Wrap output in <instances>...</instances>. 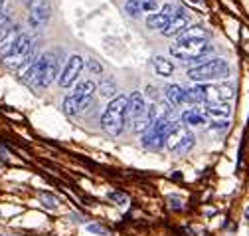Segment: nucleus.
<instances>
[{
  "label": "nucleus",
  "instance_id": "f257e3e1",
  "mask_svg": "<svg viewBox=\"0 0 249 236\" xmlns=\"http://www.w3.org/2000/svg\"><path fill=\"white\" fill-rule=\"evenodd\" d=\"M61 70V52L52 50L36 58V62L30 66L20 78L36 87H48L53 81H57Z\"/></svg>",
  "mask_w": 249,
  "mask_h": 236
},
{
  "label": "nucleus",
  "instance_id": "f03ea898",
  "mask_svg": "<svg viewBox=\"0 0 249 236\" xmlns=\"http://www.w3.org/2000/svg\"><path fill=\"white\" fill-rule=\"evenodd\" d=\"M129 123V96L119 94L107 103L105 111L101 113V127L107 135L119 137Z\"/></svg>",
  "mask_w": 249,
  "mask_h": 236
},
{
  "label": "nucleus",
  "instance_id": "7ed1b4c3",
  "mask_svg": "<svg viewBox=\"0 0 249 236\" xmlns=\"http://www.w3.org/2000/svg\"><path fill=\"white\" fill-rule=\"evenodd\" d=\"M186 76L196 83L226 81L231 76V66L228 60H224V58H210V60H204L202 64H198L194 68H188Z\"/></svg>",
  "mask_w": 249,
  "mask_h": 236
},
{
  "label": "nucleus",
  "instance_id": "20e7f679",
  "mask_svg": "<svg viewBox=\"0 0 249 236\" xmlns=\"http://www.w3.org/2000/svg\"><path fill=\"white\" fill-rule=\"evenodd\" d=\"M95 92H97V83L93 81V79H81V81H77L71 87V92L64 98V111L70 117H75V115L83 113L91 105Z\"/></svg>",
  "mask_w": 249,
  "mask_h": 236
},
{
  "label": "nucleus",
  "instance_id": "39448f33",
  "mask_svg": "<svg viewBox=\"0 0 249 236\" xmlns=\"http://www.w3.org/2000/svg\"><path fill=\"white\" fill-rule=\"evenodd\" d=\"M170 56L180 62H202L213 52V46L208 40H176L168 48Z\"/></svg>",
  "mask_w": 249,
  "mask_h": 236
},
{
  "label": "nucleus",
  "instance_id": "423d86ee",
  "mask_svg": "<svg viewBox=\"0 0 249 236\" xmlns=\"http://www.w3.org/2000/svg\"><path fill=\"white\" fill-rule=\"evenodd\" d=\"M192 94L196 101L204 103H230L235 98V85L230 81H220V83H198L192 87Z\"/></svg>",
  "mask_w": 249,
  "mask_h": 236
},
{
  "label": "nucleus",
  "instance_id": "0eeeda50",
  "mask_svg": "<svg viewBox=\"0 0 249 236\" xmlns=\"http://www.w3.org/2000/svg\"><path fill=\"white\" fill-rule=\"evenodd\" d=\"M174 119L172 117H162V119H157L144 133H142V147L150 151H160L166 145V137L174 127Z\"/></svg>",
  "mask_w": 249,
  "mask_h": 236
},
{
  "label": "nucleus",
  "instance_id": "6e6552de",
  "mask_svg": "<svg viewBox=\"0 0 249 236\" xmlns=\"http://www.w3.org/2000/svg\"><path fill=\"white\" fill-rule=\"evenodd\" d=\"M196 145V135L194 131L184 125V123H174L172 131L166 137V147L174 155H188Z\"/></svg>",
  "mask_w": 249,
  "mask_h": 236
},
{
  "label": "nucleus",
  "instance_id": "1a4fd4ad",
  "mask_svg": "<svg viewBox=\"0 0 249 236\" xmlns=\"http://www.w3.org/2000/svg\"><path fill=\"white\" fill-rule=\"evenodd\" d=\"M32 50H34L32 38H30L28 34H20V38H18L16 44H14V48L2 58V64H4L6 68H10V70L20 68V66L26 62V58L32 54Z\"/></svg>",
  "mask_w": 249,
  "mask_h": 236
},
{
  "label": "nucleus",
  "instance_id": "9d476101",
  "mask_svg": "<svg viewBox=\"0 0 249 236\" xmlns=\"http://www.w3.org/2000/svg\"><path fill=\"white\" fill-rule=\"evenodd\" d=\"M83 68H85V60H83V58H81L79 54H71V56L68 58L64 70H61L59 78H57L59 87H66V90H68V87H73V85L77 83V79H79Z\"/></svg>",
  "mask_w": 249,
  "mask_h": 236
},
{
  "label": "nucleus",
  "instance_id": "9b49d317",
  "mask_svg": "<svg viewBox=\"0 0 249 236\" xmlns=\"http://www.w3.org/2000/svg\"><path fill=\"white\" fill-rule=\"evenodd\" d=\"M26 4H28V22L34 28L44 26L52 18L50 0H26Z\"/></svg>",
  "mask_w": 249,
  "mask_h": 236
},
{
  "label": "nucleus",
  "instance_id": "f8f14e48",
  "mask_svg": "<svg viewBox=\"0 0 249 236\" xmlns=\"http://www.w3.org/2000/svg\"><path fill=\"white\" fill-rule=\"evenodd\" d=\"M174 10H176V8H174L172 4H164L162 8L150 12V14L146 16V20H144L146 28H148V30H154V32H162L164 28L168 26V22H170Z\"/></svg>",
  "mask_w": 249,
  "mask_h": 236
},
{
  "label": "nucleus",
  "instance_id": "ddd939ff",
  "mask_svg": "<svg viewBox=\"0 0 249 236\" xmlns=\"http://www.w3.org/2000/svg\"><path fill=\"white\" fill-rule=\"evenodd\" d=\"M190 22H192V18H190V14L186 12L184 8H176L174 10V14H172V18H170V22H168V26L162 30V36H166V38H172V36H180L186 28L190 26Z\"/></svg>",
  "mask_w": 249,
  "mask_h": 236
},
{
  "label": "nucleus",
  "instance_id": "4468645a",
  "mask_svg": "<svg viewBox=\"0 0 249 236\" xmlns=\"http://www.w3.org/2000/svg\"><path fill=\"white\" fill-rule=\"evenodd\" d=\"M164 96H166V101L170 105H186V103H198L192 90H186V87L178 85V83H172V85H166L164 87Z\"/></svg>",
  "mask_w": 249,
  "mask_h": 236
},
{
  "label": "nucleus",
  "instance_id": "2eb2a0df",
  "mask_svg": "<svg viewBox=\"0 0 249 236\" xmlns=\"http://www.w3.org/2000/svg\"><path fill=\"white\" fill-rule=\"evenodd\" d=\"M146 99L142 92H131L129 94V121H137L146 113Z\"/></svg>",
  "mask_w": 249,
  "mask_h": 236
},
{
  "label": "nucleus",
  "instance_id": "dca6fc26",
  "mask_svg": "<svg viewBox=\"0 0 249 236\" xmlns=\"http://www.w3.org/2000/svg\"><path fill=\"white\" fill-rule=\"evenodd\" d=\"M180 123L184 125H206V115L202 111V107H188L180 113Z\"/></svg>",
  "mask_w": 249,
  "mask_h": 236
},
{
  "label": "nucleus",
  "instance_id": "f3484780",
  "mask_svg": "<svg viewBox=\"0 0 249 236\" xmlns=\"http://www.w3.org/2000/svg\"><path fill=\"white\" fill-rule=\"evenodd\" d=\"M206 117H215V119H228L231 115V105L230 103H204L202 107Z\"/></svg>",
  "mask_w": 249,
  "mask_h": 236
},
{
  "label": "nucleus",
  "instance_id": "a211bd4d",
  "mask_svg": "<svg viewBox=\"0 0 249 236\" xmlns=\"http://www.w3.org/2000/svg\"><path fill=\"white\" fill-rule=\"evenodd\" d=\"M20 28L18 26H12L10 28V30L2 36V38H0V58H4L12 48H14V44H16V40L20 38Z\"/></svg>",
  "mask_w": 249,
  "mask_h": 236
},
{
  "label": "nucleus",
  "instance_id": "6ab92c4d",
  "mask_svg": "<svg viewBox=\"0 0 249 236\" xmlns=\"http://www.w3.org/2000/svg\"><path fill=\"white\" fill-rule=\"evenodd\" d=\"M210 38V32L206 30L204 26L200 24H194V26H188L186 30L178 36V40H208Z\"/></svg>",
  "mask_w": 249,
  "mask_h": 236
},
{
  "label": "nucleus",
  "instance_id": "aec40b11",
  "mask_svg": "<svg viewBox=\"0 0 249 236\" xmlns=\"http://www.w3.org/2000/svg\"><path fill=\"white\" fill-rule=\"evenodd\" d=\"M97 92L101 94V96H105L107 99L111 98H117L119 94H117V81H115V78H103L101 81H99V85H97Z\"/></svg>",
  "mask_w": 249,
  "mask_h": 236
},
{
  "label": "nucleus",
  "instance_id": "412c9836",
  "mask_svg": "<svg viewBox=\"0 0 249 236\" xmlns=\"http://www.w3.org/2000/svg\"><path fill=\"white\" fill-rule=\"evenodd\" d=\"M152 66H154V70H157V74L162 76V78H168V76H172V72H174V64H172L170 60H166L164 56H157V58H154Z\"/></svg>",
  "mask_w": 249,
  "mask_h": 236
},
{
  "label": "nucleus",
  "instance_id": "4be33fe9",
  "mask_svg": "<svg viewBox=\"0 0 249 236\" xmlns=\"http://www.w3.org/2000/svg\"><path fill=\"white\" fill-rule=\"evenodd\" d=\"M146 0H124V12H127L131 18H137L142 12V4Z\"/></svg>",
  "mask_w": 249,
  "mask_h": 236
},
{
  "label": "nucleus",
  "instance_id": "5701e85b",
  "mask_svg": "<svg viewBox=\"0 0 249 236\" xmlns=\"http://www.w3.org/2000/svg\"><path fill=\"white\" fill-rule=\"evenodd\" d=\"M85 228H87V232L95 234V236H109V228L103 226V224H99V222H91V224H87Z\"/></svg>",
  "mask_w": 249,
  "mask_h": 236
},
{
  "label": "nucleus",
  "instance_id": "b1692460",
  "mask_svg": "<svg viewBox=\"0 0 249 236\" xmlns=\"http://www.w3.org/2000/svg\"><path fill=\"white\" fill-rule=\"evenodd\" d=\"M40 202H42L44 206H48V209H52V211L57 209V204H59L57 198H55L52 193H40Z\"/></svg>",
  "mask_w": 249,
  "mask_h": 236
},
{
  "label": "nucleus",
  "instance_id": "393cba45",
  "mask_svg": "<svg viewBox=\"0 0 249 236\" xmlns=\"http://www.w3.org/2000/svg\"><path fill=\"white\" fill-rule=\"evenodd\" d=\"M85 68H87L91 74H95V76H99V74L103 72V66L99 64V60H95V58H89V60L85 62Z\"/></svg>",
  "mask_w": 249,
  "mask_h": 236
},
{
  "label": "nucleus",
  "instance_id": "a878e982",
  "mask_svg": "<svg viewBox=\"0 0 249 236\" xmlns=\"http://www.w3.org/2000/svg\"><path fill=\"white\" fill-rule=\"evenodd\" d=\"M206 125H208L210 131H226V129L230 127V123H228L226 119H215V121H210V123H206Z\"/></svg>",
  "mask_w": 249,
  "mask_h": 236
},
{
  "label": "nucleus",
  "instance_id": "bb28decb",
  "mask_svg": "<svg viewBox=\"0 0 249 236\" xmlns=\"http://www.w3.org/2000/svg\"><path fill=\"white\" fill-rule=\"evenodd\" d=\"M10 28H12V22H10V18H8V16H4L2 20H0V38H2V36L10 30Z\"/></svg>",
  "mask_w": 249,
  "mask_h": 236
},
{
  "label": "nucleus",
  "instance_id": "cd10ccee",
  "mask_svg": "<svg viewBox=\"0 0 249 236\" xmlns=\"http://www.w3.org/2000/svg\"><path fill=\"white\" fill-rule=\"evenodd\" d=\"M107 198L113 200V202H117V204H124V202H127V197H124L123 193H109Z\"/></svg>",
  "mask_w": 249,
  "mask_h": 236
},
{
  "label": "nucleus",
  "instance_id": "c85d7f7f",
  "mask_svg": "<svg viewBox=\"0 0 249 236\" xmlns=\"http://www.w3.org/2000/svg\"><path fill=\"white\" fill-rule=\"evenodd\" d=\"M4 8H6V0H0V16L4 14Z\"/></svg>",
  "mask_w": 249,
  "mask_h": 236
},
{
  "label": "nucleus",
  "instance_id": "c756f323",
  "mask_svg": "<svg viewBox=\"0 0 249 236\" xmlns=\"http://www.w3.org/2000/svg\"><path fill=\"white\" fill-rule=\"evenodd\" d=\"M170 202H174L170 206H174V209H180V198H170Z\"/></svg>",
  "mask_w": 249,
  "mask_h": 236
},
{
  "label": "nucleus",
  "instance_id": "7c9ffc66",
  "mask_svg": "<svg viewBox=\"0 0 249 236\" xmlns=\"http://www.w3.org/2000/svg\"><path fill=\"white\" fill-rule=\"evenodd\" d=\"M245 220H249V206L245 209Z\"/></svg>",
  "mask_w": 249,
  "mask_h": 236
}]
</instances>
